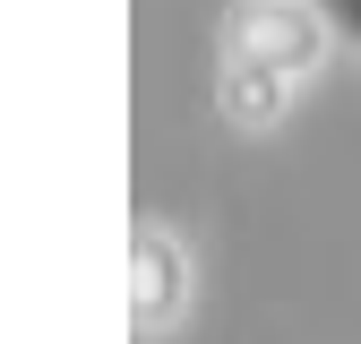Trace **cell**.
Listing matches in <instances>:
<instances>
[{"label":"cell","instance_id":"1","mask_svg":"<svg viewBox=\"0 0 361 344\" xmlns=\"http://www.w3.org/2000/svg\"><path fill=\"white\" fill-rule=\"evenodd\" d=\"M327 61V18L310 0H241L224 18V112L241 129H276L293 95Z\"/></svg>","mask_w":361,"mask_h":344},{"label":"cell","instance_id":"2","mask_svg":"<svg viewBox=\"0 0 361 344\" xmlns=\"http://www.w3.org/2000/svg\"><path fill=\"white\" fill-rule=\"evenodd\" d=\"M180 310H190V258H180L172 233H138L129 241V319H138V336H172Z\"/></svg>","mask_w":361,"mask_h":344},{"label":"cell","instance_id":"3","mask_svg":"<svg viewBox=\"0 0 361 344\" xmlns=\"http://www.w3.org/2000/svg\"><path fill=\"white\" fill-rule=\"evenodd\" d=\"M336 18H344V26H353V35H361V0H336Z\"/></svg>","mask_w":361,"mask_h":344}]
</instances>
